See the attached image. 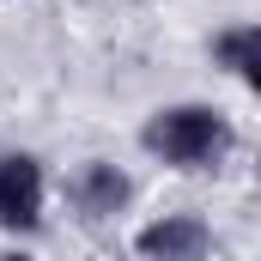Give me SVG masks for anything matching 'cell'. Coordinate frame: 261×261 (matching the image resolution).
I'll return each mask as SVG.
<instances>
[{
    "label": "cell",
    "instance_id": "1",
    "mask_svg": "<svg viewBox=\"0 0 261 261\" xmlns=\"http://www.w3.org/2000/svg\"><path fill=\"white\" fill-rule=\"evenodd\" d=\"M140 146L176 170H219L237 146V128L206 110V103H176V110H158L146 128H140Z\"/></svg>",
    "mask_w": 261,
    "mask_h": 261
},
{
    "label": "cell",
    "instance_id": "4",
    "mask_svg": "<svg viewBox=\"0 0 261 261\" xmlns=\"http://www.w3.org/2000/svg\"><path fill=\"white\" fill-rule=\"evenodd\" d=\"M134 195V182L116 170V164H85L79 176H73V206L85 213V219H110V213H122Z\"/></svg>",
    "mask_w": 261,
    "mask_h": 261
},
{
    "label": "cell",
    "instance_id": "2",
    "mask_svg": "<svg viewBox=\"0 0 261 261\" xmlns=\"http://www.w3.org/2000/svg\"><path fill=\"white\" fill-rule=\"evenodd\" d=\"M37 219H43V170H37V158L12 152V158H0V225L31 231Z\"/></svg>",
    "mask_w": 261,
    "mask_h": 261
},
{
    "label": "cell",
    "instance_id": "3",
    "mask_svg": "<svg viewBox=\"0 0 261 261\" xmlns=\"http://www.w3.org/2000/svg\"><path fill=\"white\" fill-rule=\"evenodd\" d=\"M134 249H140L146 261H206L213 237H206V225H200L195 213H170V219L146 225Z\"/></svg>",
    "mask_w": 261,
    "mask_h": 261
},
{
    "label": "cell",
    "instance_id": "6",
    "mask_svg": "<svg viewBox=\"0 0 261 261\" xmlns=\"http://www.w3.org/2000/svg\"><path fill=\"white\" fill-rule=\"evenodd\" d=\"M0 261H31V255H0Z\"/></svg>",
    "mask_w": 261,
    "mask_h": 261
},
{
    "label": "cell",
    "instance_id": "5",
    "mask_svg": "<svg viewBox=\"0 0 261 261\" xmlns=\"http://www.w3.org/2000/svg\"><path fill=\"white\" fill-rule=\"evenodd\" d=\"M213 55L231 67L237 79L255 85V73H261V24H231V31H219V37H213Z\"/></svg>",
    "mask_w": 261,
    "mask_h": 261
}]
</instances>
